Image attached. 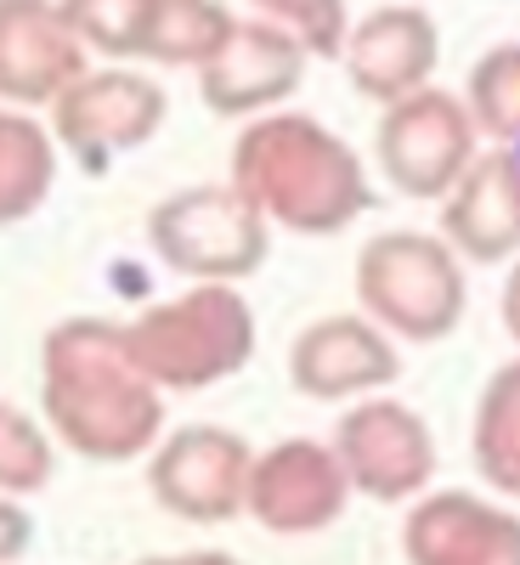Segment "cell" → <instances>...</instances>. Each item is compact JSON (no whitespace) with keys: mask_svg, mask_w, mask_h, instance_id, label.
<instances>
[{"mask_svg":"<svg viewBox=\"0 0 520 565\" xmlns=\"http://www.w3.org/2000/svg\"><path fill=\"white\" fill-rule=\"evenodd\" d=\"M40 407L57 441L91 463H130L165 430V385L136 362L125 322L103 317H68L45 334Z\"/></svg>","mask_w":520,"mask_h":565,"instance_id":"cell-1","label":"cell"},{"mask_svg":"<svg viewBox=\"0 0 520 565\" xmlns=\"http://www.w3.org/2000/svg\"><path fill=\"white\" fill-rule=\"evenodd\" d=\"M232 181L266 210L272 226L300 238H335L368 215L373 186L362 159L306 114H261L232 141Z\"/></svg>","mask_w":520,"mask_h":565,"instance_id":"cell-2","label":"cell"},{"mask_svg":"<svg viewBox=\"0 0 520 565\" xmlns=\"http://www.w3.org/2000/svg\"><path fill=\"white\" fill-rule=\"evenodd\" d=\"M125 340L165 391H210L250 367L255 311L238 295V282H193L187 295L130 317Z\"/></svg>","mask_w":520,"mask_h":565,"instance_id":"cell-3","label":"cell"},{"mask_svg":"<svg viewBox=\"0 0 520 565\" xmlns=\"http://www.w3.org/2000/svg\"><path fill=\"white\" fill-rule=\"evenodd\" d=\"M351 289L373 322L413 345L447 340L464 322V300H469L464 255L442 232L436 238L431 232H380V238H368L351 271Z\"/></svg>","mask_w":520,"mask_h":565,"instance_id":"cell-4","label":"cell"},{"mask_svg":"<svg viewBox=\"0 0 520 565\" xmlns=\"http://www.w3.org/2000/svg\"><path fill=\"white\" fill-rule=\"evenodd\" d=\"M148 244L187 282H244L266 266L272 221L238 181H210L153 204Z\"/></svg>","mask_w":520,"mask_h":565,"instance_id":"cell-5","label":"cell"},{"mask_svg":"<svg viewBox=\"0 0 520 565\" xmlns=\"http://www.w3.org/2000/svg\"><path fill=\"white\" fill-rule=\"evenodd\" d=\"M476 136L481 125L469 114V103H458L453 90L424 85L385 108L380 136H373V159H380L385 181L402 199L442 204L458 186V175L476 164Z\"/></svg>","mask_w":520,"mask_h":565,"instance_id":"cell-6","label":"cell"},{"mask_svg":"<svg viewBox=\"0 0 520 565\" xmlns=\"http://www.w3.org/2000/svg\"><path fill=\"white\" fill-rule=\"evenodd\" d=\"M250 469L255 447L238 430L221 424H181L159 436L148 458V487L153 503L187 526H226L250 514Z\"/></svg>","mask_w":520,"mask_h":565,"instance_id":"cell-7","label":"cell"},{"mask_svg":"<svg viewBox=\"0 0 520 565\" xmlns=\"http://www.w3.org/2000/svg\"><path fill=\"white\" fill-rule=\"evenodd\" d=\"M165 108L159 79H141L136 68H85L52 103V130L91 175H108L114 159L159 136Z\"/></svg>","mask_w":520,"mask_h":565,"instance_id":"cell-8","label":"cell"},{"mask_svg":"<svg viewBox=\"0 0 520 565\" xmlns=\"http://www.w3.org/2000/svg\"><path fill=\"white\" fill-rule=\"evenodd\" d=\"M340 463L362 498L373 503H413L424 487L436 481V436L407 402L396 396H362L346 407L335 430Z\"/></svg>","mask_w":520,"mask_h":565,"instance_id":"cell-9","label":"cell"},{"mask_svg":"<svg viewBox=\"0 0 520 565\" xmlns=\"http://www.w3.org/2000/svg\"><path fill=\"white\" fill-rule=\"evenodd\" d=\"M351 492L357 487L340 463V447L311 441V436H289L255 452V469H250V514L277 537H311L322 526H335Z\"/></svg>","mask_w":520,"mask_h":565,"instance_id":"cell-10","label":"cell"},{"mask_svg":"<svg viewBox=\"0 0 520 565\" xmlns=\"http://www.w3.org/2000/svg\"><path fill=\"white\" fill-rule=\"evenodd\" d=\"M396 380H402L396 334L368 311L317 317L289 345V385L311 402H362Z\"/></svg>","mask_w":520,"mask_h":565,"instance_id":"cell-11","label":"cell"},{"mask_svg":"<svg viewBox=\"0 0 520 565\" xmlns=\"http://www.w3.org/2000/svg\"><path fill=\"white\" fill-rule=\"evenodd\" d=\"M306 63H311V45L289 23L255 18L232 29V40L199 68V97L221 119H261L300 90Z\"/></svg>","mask_w":520,"mask_h":565,"instance_id":"cell-12","label":"cell"},{"mask_svg":"<svg viewBox=\"0 0 520 565\" xmlns=\"http://www.w3.org/2000/svg\"><path fill=\"white\" fill-rule=\"evenodd\" d=\"M85 52L63 0H0V97L12 108H52L85 74Z\"/></svg>","mask_w":520,"mask_h":565,"instance_id":"cell-13","label":"cell"},{"mask_svg":"<svg viewBox=\"0 0 520 565\" xmlns=\"http://www.w3.org/2000/svg\"><path fill=\"white\" fill-rule=\"evenodd\" d=\"M402 554L413 565H520V514L476 492H418Z\"/></svg>","mask_w":520,"mask_h":565,"instance_id":"cell-14","label":"cell"},{"mask_svg":"<svg viewBox=\"0 0 520 565\" xmlns=\"http://www.w3.org/2000/svg\"><path fill=\"white\" fill-rule=\"evenodd\" d=\"M436 63H442V34L418 0H391V7L368 12L346 34V68H351L357 97L380 103V108L424 90Z\"/></svg>","mask_w":520,"mask_h":565,"instance_id":"cell-15","label":"cell"},{"mask_svg":"<svg viewBox=\"0 0 520 565\" xmlns=\"http://www.w3.org/2000/svg\"><path fill=\"white\" fill-rule=\"evenodd\" d=\"M442 238L469 266H503L520 255V148L498 141L476 153V164L442 199Z\"/></svg>","mask_w":520,"mask_h":565,"instance_id":"cell-16","label":"cell"},{"mask_svg":"<svg viewBox=\"0 0 520 565\" xmlns=\"http://www.w3.org/2000/svg\"><path fill=\"white\" fill-rule=\"evenodd\" d=\"M57 186V130H45L29 108L0 114V215L7 226L29 221Z\"/></svg>","mask_w":520,"mask_h":565,"instance_id":"cell-17","label":"cell"},{"mask_svg":"<svg viewBox=\"0 0 520 565\" xmlns=\"http://www.w3.org/2000/svg\"><path fill=\"white\" fill-rule=\"evenodd\" d=\"M469 452H476V469L492 492L520 498V356L503 362L481 385L476 424H469Z\"/></svg>","mask_w":520,"mask_h":565,"instance_id":"cell-18","label":"cell"},{"mask_svg":"<svg viewBox=\"0 0 520 565\" xmlns=\"http://www.w3.org/2000/svg\"><path fill=\"white\" fill-rule=\"evenodd\" d=\"M232 29H238V18L221 0H159L141 57L165 63V68H204L232 40Z\"/></svg>","mask_w":520,"mask_h":565,"instance_id":"cell-19","label":"cell"},{"mask_svg":"<svg viewBox=\"0 0 520 565\" xmlns=\"http://www.w3.org/2000/svg\"><path fill=\"white\" fill-rule=\"evenodd\" d=\"M464 103H469V114H476L481 136L520 141V40L492 45V52L469 68Z\"/></svg>","mask_w":520,"mask_h":565,"instance_id":"cell-20","label":"cell"},{"mask_svg":"<svg viewBox=\"0 0 520 565\" xmlns=\"http://www.w3.org/2000/svg\"><path fill=\"white\" fill-rule=\"evenodd\" d=\"M57 430L40 424L34 413L23 407H7L0 413V492L12 498H34L57 469Z\"/></svg>","mask_w":520,"mask_h":565,"instance_id":"cell-21","label":"cell"},{"mask_svg":"<svg viewBox=\"0 0 520 565\" xmlns=\"http://www.w3.org/2000/svg\"><path fill=\"white\" fill-rule=\"evenodd\" d=\"M159 0H63L68 23L79 29V40L103 57H141L148 45V23H153Z\"/></svg>","mask_w":520,"mask_h":565,"instance_id":"cell-22","label":"cell"},{"mask_svg":"<svg viewBox=\"0 0 520 565\" xmlns=\"http://www.w3.org/2000/svg\"><path fill=\"white\" fill-rule=\"evenodd\" d=\"M255 7L272 23H289L311 45V57H346V0H255Z\"/></svg>","mask_w":520,"mask_h":565,"instance_id":"cell-23","label":"cell"},{"mask_svg":"<svg viewBox=\"0 0 520 565\" xmlns=\"http://www.w3.org/2000/svg\"><path fill=\"white\" fill-rule=\"evenodd\" d=\"M23 543H29V509H23V498L7 492V498H0V554L18 559Z\"/></svg>","mask_w":520,"mask_h":565,"instance_id":"cell-24","label":"cell"},{"mask_svg":"<svg viewBox=\"0 0 520 565\" xmlns=\"http://www.w3.org/2000/svg\"><path fill=\"white\" fill-rule=\"evenodd\" d=\"M503 328H509V340L520 345V260L509 266V282H503Z\"/></svg>","mask_w":520,"mask_h":565,"instance_id":"cell-25","label":"cell"},{"mask_svg":"<svg viewBox=\"0 0 520 565\" xmlns=\"http://www.w3.org/2000/svg\"><path fill=\"white\" fill-rule=\"evenodd\" d=\"M514 148H520V141H514Z\"/></svg>","mask_w":520,"mask_h":565,"instance_id":"cell-26","label":"cell"}]
</instances>
